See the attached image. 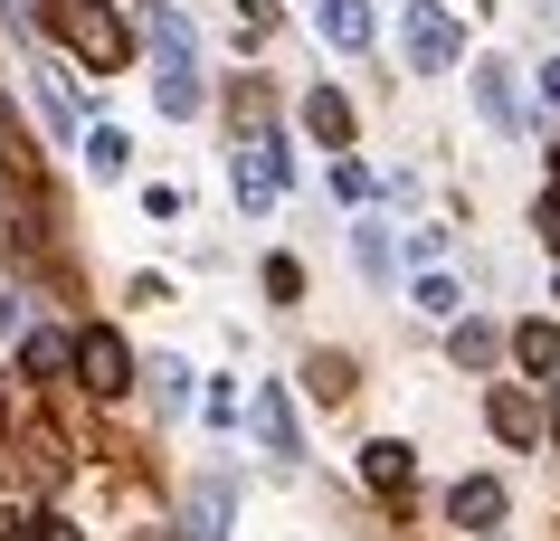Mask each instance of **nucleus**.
Segmentation results:
<instances>
[{"label": "nucleus", "instance_id": "nucleus-12", "mask_svg": "<svg viewBox=\"0 0 560 541\" xmlns=\"http://www.w3.org/2000/svg\"><path fill=\"white\" fill-rule=\"evenodd\" d=\"M409 466H418V456L399 447V437H371V447H361V475L381 484V494H399V484H409Z\"/></svg>", "mask_w": 560, "mask_h": 541}, {"label": "nucleus", "instance_id": "nucleus-1", "mask_svg": "<svg viewBox=\"0 0 560 541\" xmlns=\"http://www.w3.org/2000/svg\"><path fill=\"white\" fill-rule=\"evenodd\" d=\"M38 20L77 48V67H86V77H115V67L133 58V30H124L105 0H38Z\"/></svg>", "mask_w": 560, "mask_h": 541}, {"label": "nucleus", "instance_id": "nucleus-11", "mask_svg": "<svg viewBox=\"0 0 560 541\" xmlns=\"http://www.w3.org/2000/svg\"><path fill=\"white\" fill-rule=\"evenodd\" d=\"M304 133H314V143H332V152H342V143H352V105H342V95H304Z\"/></svg>", "mask_w": 560, "mask_h": 541}, {"label": "nucleus", "instance_id": "nucleus-16", "mask_svg": "<svg viewBox=\"0 0 560 541\" xmlns=\"http://www.w3.org/2000/svg\"><path fill=\"white\" fill-rule=\"evenodd\" d=\"M446 361H456V371H485V361H494V324H456L446 332Z\"/></svg>", "mask_w": 560, "mask_h": 541}, {"label": "nucleus", "instance_id": "nucleus-3", "mask_svg": "<svg viewBox=\"0 0 560 541\" xmlns=\"http://www.w3.org/2000/svg\"><path fill=\"white\" fill-rule=\"evenodd\" d=\"M143 38H152V58H162V77H200V38H190V20H180L172 0H143Z\"/></svg>", "mask_w": 560, "mask_h": 541}, {"label": "nucleus", "instance_id": "nucleus-9", "mask_svg": "<svg viewBox=\"0 0 560 541\" xmlns=\"http://www.w3.org/2000/svg\"><path fill=\"white\" fill-rule=\"evenodd\" d=\"M314 20H324V38L342 48V58H361V48H371V0H324Z\"/></svg>", "mask_w": 560, "mask_h": 541}, {"label": "nucleus", "instance_id": "nucleus-10", "mask_svg": "<svg viewBox=\"0 0 560 541\" xmlns=\"http://www.w3.org/2000/svg\"><path fill=\"white\" fill-rule=\"evenodd\" d=\"M485 419H494V437H513V447H532V437H541V409H532L523 390H494V399H485Z\"/></svg>", "mask_w": 560, "mask_h": 541}, {"label": "nucleus", "instance_id": "nucleus-21", "mask_svg": "<svg viewBox=\"0 0 560 541\" xmlns=\"http://www.w3.org/2000/svg\"><path fill=\"white\" fill-rule=\"evenodd\" d=\"M30 532H38V541H86V532H77V522H67V513H38Z\"/></svg>", "mask_w": 560, "mask_h": 541}, {"label": "nucleus", "instance_id": "nucleus-22", "mask_svg": "<svg viewBox=\"0 0 560 541\" xmlns=\"http://www.w3.org/2000/svg\"><path fill=\"white\" fill-rule=\"evenodd\" d=\"M541 95H551V105H560V58H551V67H541Z\"/></svg>", "mask_w": 560, "mask_h": 541}, {"label": "nucleus", "instance_id": "nucleus-8", "mask_svg": "<svg viewBox=\"0 0 560 541\" xmlns=\"http://www.w3.org/2000/svg\"><path fill=\"white\" fill-rule=\"evenodd\" d=\"M446 513H456V532H494V522H503V484L494 475H466L456 494H446Z\"/></svg>", "mask_w": 560, "mask_h": 541}, {"label": "nucleus", "instance_id": "nucleus-20", "mask_svg": "<svg viewBox=\"0 0 560 541\" xmlns=\"http://www.w3.org/2000/svg\"><path fill=\"white\" fill-rule=\"evenodd\" d=\"M342 390H352V371H342V361L324 352V361H314V399H342Z\"/></svg>", "mask_w": 560, "mask_h": 541}, {"label": "nucleus", "instance_id": "nucleus-6", "mask_svg": "<svg viewBox=\"0 0 560 541\" xmlns=\"http://www.w3.org/2000/svg\"><path fill=\"white\" fill-rule=\"evenodd\" d=\"M180 541H229V475H200L180 504Z\"/></svg>", "mask_w": 560, "mask_h": 541}, {"label": "nucleus", "instance_id": "nucleus-14", "mask_svg": "<svg viewBox=\"0 0 560 541\" xmlns=\"http://www.w3.org/2000/svg\"><path fill=\"white\" fill-rule=\"evenodd\" d=\"M20 361H30V371H48V380H67V371H77V342H67V332H30V342H20Z\"/></svg>", "mask_w": 560, "mask_h": 541}, {"label": "nucleus", "instance_id": "nucleus-2", "mask_svg": "<svg viewBox=\"0 0 560 541\" xmlns=\"http://www.w3.org/2000/svg\"><path fill=\"white\" fill-rule=\"evenodd\" d=\"M399 38H409V67H418V77H446V67L466 58V30L446 20L438 0H409V10H399Z\"/></svg>", "mask_w": 560, "mask_h": 541}, {"label": "nucleus", "instance_id": "nucleus-4", "mask_svg": "<svg viewBox=\"0 0 560 541\" xmlns=\"http://www.w3.org/2000/svg\"><path fill=\"white\" fill-rule=\"evenodd\" d=\"M77 380H86L95 399H124L133 390V352H124L115 332H77Z\"/></svg>", "mask_w": 560, "mask_h": 541}, {"label": "nucleus", "instance_id": "nucleus-17", "mask_svg": "<svg viewBox=\"0 0 560 541\" xmlns=\"http://www.w3.org/2000/svg\"><path fill=\"white\" fill-rule=\"evenodd\" d=\"M513 352H523V371H560V324H523Z\"/></svg>", "mask_w": 560, "mask_h": 541}, {"label": "nucleus", "instance_id": "nucleus-13", "mask_svg": "<svg viewBox=\"0 0 560 541\" xmlns=\"http://www.w3.org/2000/svg\"><path fill=\"white\" fill-rule=\"evenodd\" d=\"M409 304L428 314V324H456V304H466V295H456V275H438V267H428V275L409 285Z\"/></svg>", "mask_w": 560, "mask_h": 541}, {"label": "nucleus", "instance_id": "nucleus-5", "mask_svg": "<svg viewBox=\"0 0 560 541\" xmlns=\"http://www.w3.org/2000/svg\"><path fill=\"white\" fill-rule=\"evenodd\" d=\"M247 427H257V447L276 456V466H295V456H304L295 409H285V390H276V380H257V399H247Z\"/></svg>", "mask_w": 560, "mask_h": 541}, {"label": "nucleus", "instance_id": "nucleus-15", "mask_svg": "<svg viewBox=\"0 0 560 541\" xmlns=\"http://www.w3.org/2000/svg\"><path fill=\"white\" fill-rule=\"evenodd\" d=\"M86 162H95L105 180H124V172H133V143H124V124H95V133H86Z\"/></svg>", "mask_w": 560, "mask_h": 541}, {"label": "nucleus", "instance_id": "nucleus-18", "mask_svg": "<svg viewBox=\"0 0 560 541\" xmlns=\"http://www.w3.org/2000/svg\"><path fill=\"white\" fill-rule=\"evenodd\" d=\"M352 257H361V275H371V285H389V228H361Z\"/></svg>", "mask_w": 560, "mask_h": 541}, {"label": "nucleus", "instance_id": "nucleus-19", "mask_svg": "<svg viewBox=\"0 0 560 541\" xmlns=\"http://www.w3.org/2000/svg\"><path fill=\"white\" fill-rule=\"evenodd\" d=\"M266 295H276V304L304 295V267H295V257H266Z\"/></svg>", "mask_w": 560, "mask_h": 541}, {"label": "nucleus", "instance_id": "nucleus-7", "mask_svg": "<svg viewBox=\"0 0 560 541\" xmlns=\"http://www.w3.org/2000/svg\"><path fill=\"white\" fill-rule=\"evenodd\" d=\"M475 105H485V124H494V133H523V95H513V67H503V58L475 67Z\"/></svg>", "mask_w": 560, "mask_h": 541}, {"label": "nucleus", "instance_id": "nucleus-23", "mask_svg": "<svg viewBox=\"0 0 560 541\" xmlns=\"http://www.w3.org/2000/svg\"><path fill=\"white\" fill-rule=\"evenodd\" d=\"M551 437H560V399H551Z\"/></svg>", "mask_w": 560, "mask_h": 541}]
</instances>
